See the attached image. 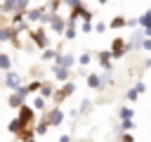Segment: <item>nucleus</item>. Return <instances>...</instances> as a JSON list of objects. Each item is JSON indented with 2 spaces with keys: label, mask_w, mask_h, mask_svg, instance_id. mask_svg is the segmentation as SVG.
Returning <instances> with one entry per match:
<instances>
[{
  "label": "nucleus",
  "mask_w": 151,
  "mask_h": 142,
  "mask_svg": "<svg viewBox=\"0 0 151 142\" xmlns=\"http://www.w3.org/2000/svg\"><path fill=\"white\" fill-rule=\"evenodd\" d=\"M28 38H31V43L35 45V47H40V50H47L50 47V36H47V31L40 26V28H35V31H28Z\"/></svg>",
  "instance_id": "f257e3e1"
},
{
  "label": "nucleus",
  "mask_w": 151,
  "mask_h": 142,
  "mask_svg": "<svg viewBox=\"0 0 151 142\" xmlns=\"http://www.w3.org/2000/svg\"><path fill=\"white\" fill-rule=\"evenodd\" d=\"M26 97H28V90H26V85H21L19 90H14V92L7 97V104H9L12 109H19V106L26 104Z\"/></svg>",
  "instance_id": "f03ea898"
},
{
  "label": "nucleus",
  "mask_w": 151,
  "mask_h": 142,
  "mask_svg": "<svg viewBox=\"0 0 151 142\" xmlns=\"http://www.w3.org/2000/svg\"><path fill=\"white\" fill-rule=\"evenodd\" d=\"M111 59H120L123 54H127V40H123L120 36H116L113 40H111Z\"/></svg>",
  "instance_id": "7ed1b4c3"
},
{
  "label": "nucleus",
  "mask_w": 151,
  "mask_h": 142,
  "mask_svg": "<svg viewBox=\"0 0 151 142\" xmlns=\"http://www.w3.org/2000/svg\"><path fill=\"white\" fill-rule=\"evenodd\" d=\"M40 118L47 123V128H50V125H59V123L64 121V111H61V106H54V109H47Z\"/></svg>",
  "instance_id": "20e7f679"
},
{
  "label": "nucleus",
  "mask_w": 151,
  "mask_h": 142,
  "mask_svg": "<svg viewBox=\"0 0 151 142\" xmlns=\"http://www.w3.org/2000/svg\"><path fill=\"white\" fill-rule=\"evenodd\" d=\"M73 92H76V85L68 80V83H61V88H59V90H54V97H52V99H54V104L59 106V104H61L66 97H71Z\"/></svg>",
  "instance_id": "39448f33"
},
{
  "label": "nucleus",
  "mask_w": 151,
  "mask_h": 142,
  "mask_svg": "<svg viewBox=\"0 0 151 142\" xmlns=\"http://www.w3.org/2000/svg\"><path fill=\"white\" fill-rule=\"evenodd\" d=\"M50 31L52 33H64L66 31V17H61V14H50Z\"/></svg>",
  "instance_id": "423d86ee"
},
{
  "label": "nucleus",
  "mask_w": 151,
  "mask_h": 142,
  "mask_svg": "<svg viewBox=\"0 0 151 142\" xmlns=\"http://www.w3.org/2000/svg\"><path fill=\"white\" fill-rule=\"evenodd\" d=\"M24 125H31L33 121H35V111L31 109V104H24V106H19V116H17Z\"/></svg>",
  "instance_id": "0eeeda50"
},
{
  "label": "nucleus",
  "mask_w": 151,
  "mask_h": 142,
  "mask_svg": "<svg viewBox=\"0 0 151 142\" xmlns=\"http://www.w3.org/2000/svg\"><path fill=\"white\" fill-rule=\"evenodd\" d=\"M2 80H5V85H7V88H9V90H12V92H14V90H19V88H21V76H19V73H17V71H7V73H5V78H2Z\"/></svg>",
  "instance_id": "6e6552de"
},
{
  "label": "nucleus",
  "mask_w": 151,
  "mask_h": 142,
  "mask_svg": "<svg viewBox=\"0 0 151 142\" xmlns=\"http://www.w3.org/2000/svg\"><path fill=\"white\" fill-rule=\"evenodd\" d=\"M137 24L142 26V36H144V38H151V9L144 12V14L137 19Z\"/></svg>",
  "instance_id": "1a4fd4ad"
},
{
  "label": "nucleus",
  "mask_w": 151,
  "mask_h": 142,
  "mask_svg": "<svg viewBox=\"0 0 151 142\" xmlns=\"http://www.w3.org/2000/svg\"><path fill=\"white\" fill-rule=\"evenodd\" d=\"M76 64V57L73 54H57V59H54V66H61V69H68L71 71V66Z\"/></svg>",
  "instance_id": "9d476101"
},
{
  "label": "nucleus",
  "mask_w": 151,
  "mask_h": 142,
  "mask_svg": "<svg viewBox=\"0 0 151 142\" xmlns=\"http://www.w3.org/2000/svg\"><path fill=\"white\" fill-rule=\"evenodd\" d=\"M142 40H144V36H142V33L130 36V40H127V52H130V50H142Z\"/></svg>",
  "instance_id": "9b49d317"
},
{
  "label": "nucleus",
  "mask_w": 151,
  "mask_h": 142,
  "mask_svg": "<svg viewBox=\"0 0 151 142\" xmlns=\"http://www.w3.org/2000/svg\"><path fill=\"white\" fill-rule=\"evenodd\" d=\"M52 73H54V78H57V80H61V83H68V76H71V71H68V69L52 66Z\"/></svg>",
  "instance_id": "f8f14e48"
},
{
  "label": "nucleus",
  "mask_w": 151,
  "mask_h": 142,
  "mask_svg": "<svg viewBox=\"0 0 151 142\" xmlns=\"http://www.w3.org/2000/svg\"><path fill=\"white\" fill-rule=\"evenodd\" d=\"M38 95H40V97H42V99H52V97H54V85H52V83H47V80H45V83H42V88H40V92H38Z\"/></svg>",
  "instance_id": "ddd939ff"
},
{
  "label": "nucleus",
  "mask_w": 151,
  "mask_h": 142,
  "mask_svg": "<svg viewBox=\"0 0 151 142\" xmlns=\"http://www.w3.org/2000/svg\"><path fill=\"white\" fill-rule=\"evenodd\" d=\"M35 137V133H33V125H26L19 135H17V142H28V140H33Z\"/></svg>",
  "instance_id": "4468645a"
},
{
  "label": "nucleus",
  "mask_w": 151,
  "mask_h": 142,
  "mask_svg": "<svg viewBox=\"0 0 151 142\" xmlns=\"http://www.w3.org/2000/svg\"><path fill=\"white\" fill-rule=\"evenodd\" d=\"M97 62L106 69V71H111V52L109 50H104V52H99V57H97Z\"/></svg>",
  "instance_id": "2eb2a0df"
},
{
  "label": "nucleus",
  "mask_w": 151,
  "mask_h": 142,
  "mask_svg": "<svg viewBox=\"0 0 151 142\" xmlns=\"http://www.w3.org/2000/svg\"><path fill=\"white\" fill-rule=\"evenodd\" d=\"M24 128H26V125H24V123H21V121H19V118H12V121H9V123H7V130H9V133H12V135H19V133H21V130H24Z\"/></svg>",
  "instance_id": "dca6fc26"
},
{
  "label": "nucleus",
  "mask_w": 151,
  "mask_h": 142,
  "mask_svg": "<svg viewBox=\"0 0 151 142\" xmlns=\"http://www.w3.org/2000/svg\"><path fill=\"white\" fill-rule=\"evenodd\" d=\"M31 109H33V111H42V114H45V109H47V99H42V97L38 95V97L33 99V104H31Z\"/></svg>",
  "instance_id": "f3484780"
},
{
  "label": "nucleus",
  "mask_w": 151,
  "mask_h": 142,
  "mask_svg": "<svg viewBox=\"0 0 151 142\" xmlns=\"http://www.w3.org/2000/svg\"><path fill=\"white\" fill-rule=\"evenodd\" d=\"M87 85H90L92 90H99V88H101V78H99V73H90V76H87Z\"/></svg>",
  "instance_id": "a211bd4d"
},
{
  "label": "nucleus",
  "mask_w": 151,
  "mask_h": 142,
  "mask_svg": "<svg viewBox=\"0 0 151 142\" xmlns=\"http://www.w3.org/2000/svg\"><path fill=\"white\" fill-rule=\"evenodd\" d=\"M57 54H59L57 50H52V47H47V50H42V54H40V59H42V62H54V59H57Z\"/></svg>",
  "instance_id": "6ab92c4d"
},
{
  "label": "nucleus",
  "mask_w": 151,
  "mask_h": 142,
  "mask_svg": "<svg viewBox=\"0 0 151 142\" xmlns=\"http://www.w3.org/2000/svg\"><path fill=\"white\" fill-rule=\"evenodd\" d=\"M12 69V57L0 52V71H9Z\"/></svg>",
  "instance_id": "aec40b11"
},
{
  "label": "nucleus",
  "mask_w": 151,
  "mask_h": 142,
  "mask_svg": "<svg viewBox=\"0 0 151 142\" xmlns=\"http://www.w3.org/2000/svg\"><path fill=\"white\" fill-rule=\"evenodd\" d=\"M132 116H134V109H130V106L120 109V121H132Z\"/></svg>",
  "instance_id": "412c9836"
},
{
  "label": "nucleus",
  "mask_w": 151,
  "mask_h": 142,
  "mask_svg": "<svg viewBox=\"0 0 151 142\" xmlns=\"http://www.w3.org/2000/svg\"><path fill=\"white\" fill-rule=\"evenodd\" d=\"M125 21H127L125 17H113L109 26H111V28H123V26H125Z\"/></svg>",
  "instance_id": "4be33fe9"
},
{
  "label": "nucleus",
  "mask_w": 151,
  "mask_h": 142,
  "mask_svg": "<svg viewBox=\"0 0 151 142\" xmlns=\"http://www.w3.org/2000/svg\"><path fill=\"white\" fill-rule=\"evenodd\" d=\"M42 83H45V80H33V83H28V85H26V90H28V95H31V92H40V88H42Z\"/></svg>",
  "instance_id": "5701e85b"
},
{
  "label": "nucleus",
  "mask_w": 151,
  "mask_h": 142,
  "mask_svg": "<svg viewBox=\"0 0 151 142\" xmlns=\"http://www.w3.org/2000/svg\"><path fill=\"white\" fill-rule=\"evenodd\" d=\"M33 133H35V135H45V133H47V123H45V121L40 118V123H38L35 128H33Z\"/></svg>",
  "instance_id": "b1692460"
},
{
  "label": "nucleus",
  "mask_w": 151,
  "mask_h": 142,
  "mask_svg": "<svg viewBox=\"0 0 151 142\" xmlns=\"http://www.w3.org/2000/svg\"><path fill=\"white\" fill-rule=\"evenodd\" d=\"M64 38H66V40H73V38H76V26H66Z\"/></svg>",
  "instance_id": "393cba45"
},
{
  "label": "nucleus",
  "mask_w": 151,
  "mask_h": 142,
  "mask_svg": "<svg viewBox=\"0 0 151 142\" xmlns=\"http://www.w3.org/2000/svg\"><path fill=\"white\" fill-rule=\"evenodd\" d=\"M92 31H94V33H104V31H106V24H104V21H97V24H92Z\"/></svg>",
  "instance_id": "a878e982"
},
{
  "label": "nucleus",
  "mask_w": 151,
  "mask_h": 142,
  "mask_svg": "<svg viewBox=\"0 0 151 142\" xmlns=\"http://www.w3.org/2000/svg\"><path fill=\"white\" fill-rule=\"evenodd\" d=\"M132 128H134L132 121H120V130H123V133H127V130H132Z\"/></svg>",
  "instance_id": "bb28decb"
},
{
  "label": "nucleus",
  "mask_w": 151,
  "mask_h": 142,
  "mask_svg": "<svg viewBox=\"0 0 151 142\" xmlns=\"http://www.w3.org/2000/svg\"><path fill=\"white\" fill-rule=\"evenodd\" d=\"M90 62H92V57H90V54H80V57H78V64H83V66H87Z\"/></svg>",
  "instance_id": "cd10ccee"
},
{
  "label": "nucleus",
  "mask_w": 151,
  "mask_h": 142,
  "mask_svg": "<svg viewBox=\"0 0 151 142\" xmlns=\"http://www.w3.org/2000/svg\"><path fill=\"white\" fill-rule=\"evenodd\" d=\"M125 97H127V99H130V102H134V99H137V97H139V92H137V90H134V88H132V90H127V92H125Z\"/></svg>",
  "instance_id": "c85d7f7f"
},
{
  "label": "nucleus",
  "mask_w": 151,
  "mask_h": 142,
  "mask_svg": "<svg viewBox=\"0 0 151 142\" xmlns=\"http://www.w3.org/2000/svg\"><path fill=\"white\" fill-rule=\"evenodd\" d=\"M90 106H92V102H90V99H85V102L80 104V114H85V111H90Z\"/></svg>",
  "instance_id": "c756f323"
},
{
  "label": "nucleus",
  "mask_w": 151,
  "mask_h": 142,
  "mask_svg": "<svg viewBox=\"0 0 151 142\" xmlns=\"http://www.w3.org/2000/svg\"><path fill=\"white\" fill-rule=\"evenodd\" d=\"M142 50L151 52V38H144V40H142Z\"/></svg>",
  "instance_id": "7c9ffc66"
},
{
  "label": "nucleus",
  "mask_w": 151,
  "mask_h": 142,
  "mask_svg": "<svg viewBox=\"0 0 151 142\" xmlns=\"http://www.w3.org/2000/svg\"><path fill=\"white\" fill-rule=\"evenodd\" d=\"M80 28H83V33H92V24H87V21H83Z\"/></svg>",
  "instance_id": "2f4dec72"
},
{
  "label": "nucleus",
  "mask_w": 151,
  "mask_h": 142,
  "mask_svg": "<svg viewBox=\"0 0 151 142\" xmlns=\"http://www.w3.org/2000/svg\"><path fill=\"white\" fill-rule=\"evenodd\" d=\"M134 90H137V92H146V85H144V83H142V80H139V83H137V85H134Z\"/></svg>",
  "instance_id": "473e14b6"
},
{
  "label": "nucleus",
  "mask_w": 151,
  "mask_h": 142,
  "mask_svg": "<svg viewBox=\"0 0 151 142\" xmlns=\"http://www.w3.org/2000/svg\"><path fill=\"white\" fill-rule=\"evenodd\" d=\"M123 142H134V140H132V135H127V133H125V135H123Z\"/></svg>",
  "instance_id": "72a5a7b5"
},
{
  "label": "nucleus",
  "mask_w": 151,
  "mask_h": 142,
  "mask_svg": "<svg viewBox=\"0 0 151 142\" xmlns=\"http://www.w3.org/2000/svg\"><path fill=\"white\" fill-rule=\"evenodd\" d=\"M59 142H71V137H68V135H61V137H59Z\"/></svg>",
  "instance_id": "f704fd0d"
},
{
  "label": "nucleus",
  "mask_w": 151,
  "mask_h": 142,
  "mask_svg": "<svg viewBox=\"0 0 151 142\" xmlns=\"http://www.w3.org/2000/svg\"><path fill=\"white\" fill-rule=\"evenodd\" d=\"M144 66H146V69H151V57H149V59L144 62Z\"/></svg>",
  "instance_id": "c9c22d12"
},
{
  "label": "nucleus",
  "mask_w": 151,
  "mask_h": 142,
  "mask_svg": "<svg viewBox=\"0 0 151 142\" xmlns=\"http://www.w3.org/2000/svg\"><path fill=\"white\" fill-rule=\"evenodd\" d=\"M28 142H38V140H35V137H33V140H28Z\"/></svg>",
  "instance_id": "e433bc0d"
},
{
  "label": "nucleus",
  "mask_w": 151,
  "mask_h": 142,
  "mask_svg": "<svg viewBox=\"0 0 151 142\" xmlns=\"http://www.w3.org/2000/svg\"><path fill=\"white\" fill-rule=\"evenodd\" d=\"M0 80H2V71H0Z\"/></svg>",
  "instance_id": "4c0bfd02"
}]
</instances>
